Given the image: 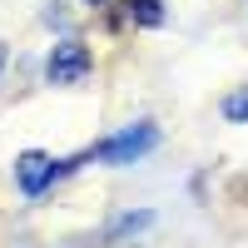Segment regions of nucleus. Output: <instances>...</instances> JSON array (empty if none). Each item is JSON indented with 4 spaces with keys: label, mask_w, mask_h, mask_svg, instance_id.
Wrapping results in <instances>:
<instances>
[{
    "label": "nucleus",
    "mask_w": 248,
    "mask_h": 248,
    "mask_svg": "<svg viewBox=\"0 0 248 248\" xmlns=\"http://www.w3.org/2000/svg\"><path fill=\"white\" fill-rule=\"evenodd\" d=\"M90 149H94L99 164H114V169H119V164H134V159H144V154H154V149H159V124H149V119L124 124L119 134L90 144Z\"/></svg>",
    "instance_id": "1"
},
{
    "label": "nucleus",
    "mask_w": 248,
    "mask_h": 248,
    "mask_svg": "<svg viewBox=\"0 0 248 248\" xmlns=\"http://www.w3.org/2000/svg\"><path fill=\"white\" fill-rule=\"evenodd\" d=\"M90 70H94V55L79 35H60L50 45V55H45V79L50 85H79Z\"/></svg>",
    "instance_id": "2"
},
{
    "label": "nucleus",
    "mask_w": 248,
    "mask_h": 248,
    "mask_svg": "<svg viewBox=\"0 0 248 248\" xmlns=\"http://www.w3.org/2000/svg\"><path fill=\"white\" fill-rule=\"evenodd\" d=\"M60 184V159H50L45 149H25L15 154V189L25 199H45Z\"/></svg>",
    "instance_id": "3"
},
{
    "label": "nucleus",
    "mask_w": 248,
    "mask_h": 248,
    "mask_svg": "<svg viewBox=\"0 0 248 248\" xmlns=\"http://www.w3.org/2000/svg\"><path fill=\"white\" fill-rule=\"evenodd\" d=\"M144 229H154V209H129V214H114L105 223V243H124V238H134Z\"/></svg>",
    "instance_id": "4"
},
{
    "label": "nucleus",
    "mask_w": 248,
    "mask_h": 248,
    "mask_svg": "<svg viewBox=\"0 0 248 248\" xmlns=\"http://www.w3.org/2000/svg\"><path fill=\"white\" fill-rule=\"evenodd\" d=\"M124 20L139 30H164L169 10H164V0H124Z\"/></svg>",
    "instance_id": "5"
},
{
    "label": "nucleus",
    "mask_w": 248,
    "mask_h": 248,
    "mask_svg": "<svg viewBox=\"0 0 248 248\" xmlns=\"http://www.w3.org/2000/svg\"><path fill=\"white\" fill-rule=\"evenodd\" d=\"M223 119H229V124H248V85L223 94Z\"/></svg>",
    "instance_id": "6"
},
{
    "label": "nucleus",
    "mask_w": 248,
    "mask_h": 248,
    "mask_svg": "<svg viewBox=\"0 0 248 248\" xmlns=\"http://www.w3.org/2000/svg\"><path fill=\"white\" fill-rule=\"evenodd\" d=\"M45 25H55V30H65V25H70V15H65V0H50V5H45Z\"/></svg>",
    "instance_id": "7"
},
{
    "label": "nucleus",
    "mask_w": 248,
    "mask_h": 248,
    "mask_svg": "<svg viewBox=\"0 0 248 248\" xmlns=\"http://www.w3.org/2000/svg\"><path fill=\"white\" fill-rule=\"evenodd\" d=\"M85 5H94V10H99V5H109V0H85Z\"/></svg>",
    "instance_id": "8"
},
{
    "label": "nucleus",
    "mask_w": 248,
    "mask_h": 248,
    "mask_svg": "<svg viewBox=\"0 0 248 248\" xmlns=\"http://www.w3.org/2000/svg\"><path fill=\"white\" fill-rule=\"evenodd\" d=\"M0 70H5V45H0Z\"/></svg>",
    "instance_id": "9"
}]
</instances>
